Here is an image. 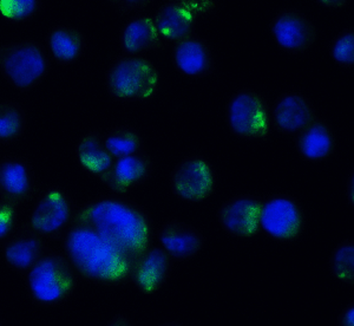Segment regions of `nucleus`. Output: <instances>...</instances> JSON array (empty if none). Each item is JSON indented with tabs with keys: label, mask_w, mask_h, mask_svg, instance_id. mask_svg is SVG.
<instances>
[{
	"label": "nucleus",
	"mask_w": 354,
	"mask_h": 326,
	"mask_svg": "<svg viewBox=\"0 0 354 326\" xmlns=\"http://www.w3.org/2000/svg\"><path fill=\"white\" fill-rule=\"evenodd\" d=\"M109 1L116 4L123 13L138 11L147 8L151 3V0H109Z\"/></svg>",
	"instance_id": "obj_31"
},
{
	"label": "nucleus",
	"mask_w": 354,
	"mask_h": 326,
	"mask_svg": "<svg viewBox=\"0 0 354 326\" xmlns=\"http://www.w3.org/2000/svg\"><path fill=\"white\" fill-rule=\"evenodd\" d=\"M320 6L326 8H342L346 6L348 0H315Z\"/></svg>",
	"instance_id": "obj_33"
},
{
	"label": "nucleus",
	"mask_w": 354,
	"mask_h": 326,
	"mask_svg": "<svg viewBox=\"0 0 354 326\" xmlns=\"http://www.w3.org/2000/svg\"><path fill=\"white\" fill-rule=\"evenodd\" d=\"M51 60L39 42H11L0 45V73L19 93H28L44 81Z\"/></svg>",
	"instance_id": "obj_5"
},
{
	"label": "nucleus",
	"mask_w": 354,
	"mask_h": 326,
	"mask_svg": "<svg viewBox=\"0 0 354 326\" xmlns=\"http://www.w3.org/2000/svg\"><path fill=\"white\" fill-rule=\"evenodd\" d=\"M43 0H0V18L11 24H23L36 18Z\"/></svg>",
	"instance_id": "obj_26"
},
{
	"label": "nucleus",
	"mask_w": 354,
	"mask_h": 326,
	"mask_svg": "<svg viewBox=\"0 0 354 326\" xmlns=\"http://www.w3.org/2000/svg\"><path fill=\"white\" fill-rule=\"evenodd\" d=\"M105 148L115 159L147 152L142 134L129 125H118L103 134Z\"/></svg>",
	"instance_id": "obj_24"
},
{
	"label": "nucleus",
	"mask_w": 354,
	"mask_h": 326,
	"mask_svg": "<svg viewBox=\"0 0 354 326\" xmlns=\"http://www.w3.org/2000/svg\"><path fill=\"white\" fill-rule=\"evenodd\" d=\"M181 4L195 15L202 17L209 15L216 8V0H178Z\"/></svg>",
	"instance_id": "obj_30"
},
{
	"label": "nucleus",
	"mask_w": 354,
	"mask_h": 326,
	"mask_svg": "<svg viewBox=\"0 0 354 326\" xmlns=\"http://www.w3.org/2000/svg\"><path fill=\"white\" fill-rule=\"evenodd\" d=\"M24 279L28 298L41 307L64 304L78 284L76 272L65 254L50 247L24 274Z\"/></svg>",
	"instance_id": "obj_3"
},
{
	"label": "nucleus",
	"mask_w": 354,
	"mask_h": 326,
	"mask_svg": "<svg viewBox=\"0 0 354 326\" xmlns=\"http://www.w3.org/2000/svg\"><path fill=\"white\" fill-rule=\"evenodd\" d=\"M174 260L160 244H153L136 262L133 284L145 294H155L167 284L173 272Z\"/></svg>",
	"instance_id": "obj_18"
},
{
	"label": "nucleus",
	"mask_w": 354,
	"mask_h": 326,
	"mask_svg": "<svg viewBox=\"0 0 354 326\" xmlns=\"http://www.w3.org/2000/svg\"><path fill=\"white\" fill-rule=\"evenodd\" d=\"M157 244L175 262H189L201 252L205 238L193 226L178 220H170L163 224L156 232Z\"/></svg>",
	"instance_id": "obj_16"
},
{
	"label": "nucleus",
	"mask_w": 354,
	"mask_h": 326,
	"mask_svg": "<svg viewBox=\"0 0 354 326\" xmlns=\"http://www.w3.org/2000/svg\"><path fill=\"white\" fill-rule=\"evenodd\" d=\"M75 222L91 227L138 262L153 246L155 224L143 206L123 195L109 194L77 208Z\"/></svg>",
	"instance_id": "obj_1"
},
{
	"label": "nucleus",
	"mask_w": 354,
	"mask_h": 326,
	"mask_svg": "<svg viewBox=\"0 0 354 326\" xmlns=\"http://www.w3.org/2000/svg\"><path fill=\"white\" fill-rule=\"evenodd\" d=\"M294 145L304 161H327L337 150V137L325 120L315 117L305 129L294 135Z\"/></svg>",
	"instance_id": "obj_19"
},
{
	"label": "nucleus",
	"mask_w": 354,
	"mask_h": 326,
	"mask_svg": "<svg viewBox=\"0 0 354 326\" xmlns=\"http://www.w3.org/2000/svg\"><path fill=\"white\" fill-rule=\"evenodd\" d=\"M44 240L28 224L18 227L16 233L1 245V254L6 265L24 275L48 251Z\"/></svg>",
	"instance_id": "obj_17"
},
{
	"label": "nucleus",
	"mask_w": 354,
	"mask_h": 326,
	"mask_svg": "<svg viewBox=\"0 0 354 326\" xmlns=\"http://www.w3.org/2000/svg\"><path fill=\"white\" fill-rule=\"evenodd\" d=\"M354 304L351 302L350 305H347L342 314L339 316V326H353L354 325Z\"/></svg>",
	"instance_id": "obj_32"
},
{
	"label": "nucleus",
	"mask_w": 354,
	"mask_h": 326,
	"mask_svg": "<svg viewBox=\"0 0 354 326\" xmlns=\"http://www.w3.org/2000/svg\"><path fill=\"white\" fill-rule=\"evenodd\" d=\"M161 76L153 62L142 56L122 55L105 73V88L113 101L136 103L153 100Z\"/></svg>",
	"instance_id": "obj_4"
},
{
	"label": "nucleus",
	"mask_w": 354,
	"mask_h": 326,
	"mask_svg": "<svg viewBox=\"0 0 354 326\" xmlns=\"http://www.w3.org/2000/svg\"><path fill=\"white\" fill-rule=\"evenodd\" d=\"M120 45L123 55L128 56H142L143 53L157 51L163 48L153 17L147 15L131 17L122 26Z\"/></svg>",
	"instance_id": "obj_21"
},
{
	"label": "nucleus",
	"mask_w": 354,
	"mask_h": 326,
	"mask_svg": "<svg viewBox=\"0 0 354 326\" xmlns=\"http://www.w3.org/2000/svg\"><path fill=\"white\" fill-rule=\"evenodd\" d=\"M153 174V159L147 152H142L116 159L109 172L100 180L111 193L127 197L133 188L149 181Z\"/></svg>",
	"instance_id": "obj_13"
},
{
	"label": "nucleus",
	"mask_w": 354,
	"mask_h": 326,
	"mask_svg": "<svg viewBox=\"0 0 354 326\" xmlns=\"http://www.w3.org/2000/svg\"><path fill=\"white\" fill-rule=\"evenodd\" d=\"M45 43L50 60L61 66L80 61L86 48L84 35L68 25H57L51 28L45 37Z\"/></svg>",
	"instance_id": "obj_22"
},
{
	"label": "nucleus",
	"mask_w": 354,
	"mask_h": 326,
	"mask_svg": "<svg viewBox=\"0 0 354 326\" xmlns=\"http://www.w3.org/2000/svg\"><path fill=\"white\" fill-rule=\"evenodd\" d=\"M263 197L239 194L223 202L218 210V224L232 238L252 239L261 234Z\"/></svg>",
	"instance_id": "obj_10"
},
{
	"label": "nucleus",
	"mask_w": 354,
	"mask_h": 326,
	"mask_svg": "<svg viewBox=\"0 0 354 326\" xmlns=\"http://www.w3.org/2000/svg\"><path fill=\"white\" fill-rule=\"evenodd\" d=\"M18 207L0 197V246L18 230Z\"/></svg>",
	"instance_id": "obj_29"
},
{
	"label": "nucleus",
	"mask_w": 354,
	"mask_h": 326,
	"mask_svg": "<svg viewBox=\"0 0 354 326\" xmlns=\"http://www.w3.org/2000/svg\"><path fill=\"white\" fill-rule=\"evenodd\" d=\"M330 272L334 278L347 285L354 284V242L345 240L340 242L330 259Z\"/></svg>",
	"instance_id": "obj_27"
},
{
	"label": "nucleus",
	"mask_w": 354,
	"mask_h": 326,
	"mask_svg": "<svg viewBox=\"0 0 354 326\" xmlns=\"http://www.w3.org/2000/svg\"><path fill=\"white\" fill-rule=\"evenodd\" d=\"M270 33L282 51L298 55L312 46L317 39V28L298 8H286L270 21Z\"/></svg>",
	"instance_id": "obj_11"
},
{
	"label": "nucleus",
	"mask_w": 354,
	"mask_h": 326,
	"mask_svg": "<svg viewBox=\"0 0 354 326\" xmlns=\"http://www.w3.org/2000/svg\"><path fill=\"white\" fill-rule=\"evenodd\" d=\"M162 325H165V326H170V325H180L181 326L182 324L181 323H165V324H162Z\"/></svg>",
	"instance_id": "obj_36"
},
{
	"label": "nucleus",
	"mask_w": 354,
	"mask_h": 326,
	"mask_svg": "<svg viewBox=\"0 0 354 326\" xmlns=\"http://www.w3.org/2000/svg\"><path fill=\"white\" fill-rule=\"evenodd\" d=\"M153 19L161 39L173 44L196 33L198 17L178 0H167L155 11Z\"/></svg>",
	"instance_id": "obj_20"
},
{
	"label": "nucleus",
	"mask_w": 354,
	"mask_h": 326,
	"mask_svg": "<svg viewBox=\"0 0 354 326\" xmlns=\"http://www.w3.org/2000/svg\"><path fill=\"white\" fill-rule=\"evenodd\" d=\"M270 127L277 133L294 136L317 117L310 98L295 91L283 93L270 110Z\"/></svg>",
	"instance_id": "obj_12"
},
{
	"label": "nucleus",
	"mask_w": 354,
	"mask_h": 326,
	"mask_svg": "<svg viewBox=\"0 0 354 326\" xmlns=\"http://www.w3.org/2000/svg\"><path fill=\"white\" fill-rule=\"evenodd\" d=\"M261 233L277 242H293L304 233L306 217L298 199L277 193L262 202Z\"/></svg>",
	"instance_id": "obj_8"
},
{
	"label": "nucleus",
	"mask_w": 354,
	"mask_h": 326,
	"mask_svg": "<svg viewBox=\"0 0 354 326\" xmlns=\"http://www.w3.org/2000/svg\"><path fill=\"white\" fill-rule=\"evenodd\" d=\"M3 325V324H1V323H0V326Z\"/></svg>",
	"instance_id": "obj_37"
},
{
	"label": "nucleus",
	"mask_w": 354,
	"mask_h": 326,
	"mask_svg": "<svg viewBox=\"0 0 354 326\" xmlns=\"http://www.w3.org/2000/svg\"><path fill=\"white\" fill-rule=\"evenodd\" d=\"M76 203L66 190L50 187L37 199L28 225L41 238L61 242L75 224Z\"/></svg>",
	"instance_id": "obj_7"
},
{
	"label": "nucleus",
	"mask_w": 354,
	"mask_h": 326,
	"mask_svg": "<svg viewBox=\"0 0 354 326\" xmlns=\"http://www.w3.org/2000/svg\"><path fill=\"white\" fill-rule=\"evenodd\" d=\"M76 156L82 170L98 180L109 172L116 160L105 148L103 133L100 130L88 132L81 137L76 147Z\"/></svg>",
	"instance_id": "obj_23"
},
{
	"label": "nucleus",
	"mask_w": 354,
	"mask_h": 326,
	"mask_svg": "<svg viewBox=\"0 0 354 326\" xmlns=\"http://www.w3.org/2000/svg\"><path fill=\"white\" fill-rule=\"evenodd\" d=\"M170 57L177 73L190 80L205 78L215 70L212 48L196 33L175 43Z\"/></svg>",
	"instance_id": "obj_14"
},
{
	"label": "nucleus",
	"mask_w": 354,
	"mask_h": 326,
	"mask_svg": "<svg viewBox=\"0 0 354 326\" xmlns=\"http://www.w3.org/2000/svg\"><path fill=\"white\" fill-rule=\"evenodd\" d=\"M330 56L342 68H354L353 28H345L334 37L330 45Z\"/></svg>",
	"instance_id": "obj_28"
},
{
	"label": "nucleus",
	"mask_w": 354,
	"mask_h": 326,
	"mask_svg": "<svg viewBox=\"0 0 354 326\" xmlns=\"http://www.w3.org/2000/svg\"><path fill=\"white\" fill-rule=\"evenodd\" d=\"M36 193L35 174L30 162L19 156L0 160V197L19 208Z\"/></svg>",
	"instance_id": "obj_15"
},
{
	"label": "nucleus",
	"mask_w": 354,
	"mask_h": 326,
	"mask_svg": "<svg viewBox=\"0 0 354 326\" xmlns=\"http://www.w3.org/2000/svg\"><path fill=\"white\" fill-rule=\"evenodd\" d=\"M26 123V113L18 102H0V145H11L21 140Z\"/></svg>",
	"instance_id": "obj_25"
},
{
	"label": "nucleus",
	"mask_w": 354,
	"mask_h": 326,
	"mask_svg": "<svg viewBox=\"0 0 354 326\" xmlns=\"http://www.w3.org/2000/svg\"><path fill=\"white\" fill-rule=\"evenodd\" d=\"M347 197H348V202L353 206V173H351L347 182Z\"/></svg>",
	"instance_id": "obj_34"
},
{
	"label": "nucleus",
	"mask_w": 354,
	"mask_h": 326,
	"mask_svg": "<svg viewBox=\"0 0 354 326\" xmlns=\"http://www.w3.org/2000/svg\"><path fill=\"white\" fill-rule=\"evenodd\" d=\"M61 242L78 280L97 286L133 284L136 262L91 227L75 222Z\"/></svg>",
	"instance_id": "obj_2"
},
{
	"label": "nucleus",
	"mask_w": 354,
	"mask_h": 326,
	"mask_svg": "<svg viewBox=\"0 0 354 326\" xmlns=\"http://www.w3.org/2000/svg\"><path fill=\"white\" fill-rule=\"evenodd\" d=\"M216 182V170L200 155L185 157L170 174V188L174 195L188 203H198L212 197Z\"/></svg>",
	"instance_id": "obj_9"
},
{
	"label": "nucleus",
	"mask_w": 354,
	"mask_h": 326,
	"mask_svg": "<svg viewBox=\"0 0 354 326\" xmlns=\"http://www.w3.org/2000/svg\"><path fill=\"white\" fill-rule=\"evenodd\" d=\"M108 325H131V323L128 319L124 318L122 314H118L111 322L108 323Z\"/></svg>",
	"instance_id": "obj_35"
},
{
	"label": "nucleus",
	"mask_w": 354,
	"mask_h": 326,
	"mask_svg": "<svg viewBox=\"0 0 354 326\" xmlns=\"http://www.w3.org/2000/svg\"><path fill=\"white\" fill-rule=\"evenodd\" d=\"M270 107L265 97L250 89H240L225 105V123L241 140H263L270 134Z\"/></svg>",
	"instance_id": "obj_6"
}]
</instances>
